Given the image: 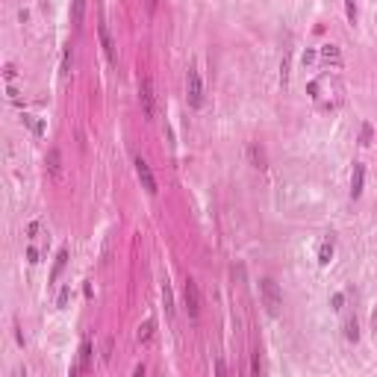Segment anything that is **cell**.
<instances>
[{
  "instance_id": "obj_1",
  "label": "cell",
  "mask_w": 377,
  "mask_h": 377,
  "mask_svg": "<svg viewBox=\"0 0 377 377\" xmlns=\"http://www.w3.org/2000/svg\"><path fill=\"white\" fill-rule=\"evenodd\" d=\"M259 295H263V304H266L268 315H277L280 307H283V292H280V286L274 283L271 277H266L259 283Z\"/></svg>"
},
{
  "instance_id": "obj_2",
  "label": "cell",
  "mask_w": 377,
  "mask_h": 377,
  "mask_svg": "<svg viewBox=\"0 0 377 377\" xmlns=\"http://www.w3.org/2000/svg\"><path fill=\"white\" fill-rule=\"evenodd\" d=\"M139 100H141V106H144V115H148V118H156V95H154V80H151V77H141Z\"/></svg>"
},
{
  "instance_id": "obj_3",
  "label": "cell",
  "mask_w": 377,
  "mask_h": 377,
  "mask_svg": "<svg viewBox=\"0 0 377 377\" xmlns=\"http://www.w3.org/2000/svg\"><path fill=\"white\" fill-rule=\"evenodd\" d=\"M186 95H189V106H200L204 103V85H200V74L195 68H189V77H186Z\"/></svg>"
},
{
  "instance_id": "obj_4",
  "label": "cell",
  "mask_w": 377,
  "mask_h": 377,
  "mask_svg": "<svg viewBox=\"0 0 377 377\" xmlns=\"http://www.w3.org/2000/svg\"><path fill=\"white\" fill-rule=\"evenodd\" d=\"M183 298H186L189 315H192V318H197V315H200V292H197V283L192 277L186 280V286H183Z\"/></svg>"
},
{
  "instance_id": "obj_5",
  "label": "cell",
  "mask_w": 377,
  "mask_h": 377,
  "mask_svg": "<svg viewBox=\"0 0 377 377\" xmlns=\"http://www.w3.org/2000/svg\"><path fill=\"white\" fill-rule=\"evenodd\" d=\"M133 165H136V174H139L141 186L148 189V195H156L159 189H156V177H154V171H151V165H148L141 156H136V162H133Z\"/></svg>"
},
{
  "instance_id": "obj_6",
  "label": "cell",
  "mask_w": 377,
  "mask_h": 377,
  "mask_svg": "<svg viewBox=\"0 0 377 377\" xmlns=\"http://www.w3.org/2000/svg\"><path fill=\"white\" fill-rule=\"evenodd\" d=\"M100 44H103V50H106V59H109V65H118V50H115V42H112V33H109V24L100 18Z\"/></svg>"
},
{
  "instance_id": "obj_7",
  "label": "cell",
  "mask_w": 377,
  "mask_h": 377,
  "mask_svg": "<svg viewBox=\"0 0 377 377\" xmlns=\"http://www.w3.org/2000/svg\"><path fill=\"white\" fill-rule=\"evenodd\" d=\"M89 365H92V339H83L80 342V357H77V365L71 368V374H83V371H89Z\"/></svg>"
},
{
  "instance_id": "obj_8",
  "label": "cell",
  "mask_w": 377,
  "mask_h": 377,
  "mask_svg": "<svg viewBox=\"0 0 377 377\" xmlns=\"http://www.w3.org/2000/svg\"><path fill=\"white\" fill-rule=\"evenodd\" d=\"M363 183H365V168H363V162H354V174H351V197L363 195Z\"/></svg>"
},
{
  "instance_id": "obj_9",
  "label": "cell",
  "mask_w": 377,
  "mask_h": 377,
  "mask_svg": "<svg viewBox=\"0 0 377 377\" xmlns=\"http://www.w3.org/2000/svg\"><path fill=\"white\" fill-rule=\"evenodd\" d=\"M333 236H327L322 242V248H318V263H322V266H327V263H330V259H333Z\"/></svg>"
},
{
  "instance_id": "obj_10",
  "label": "cell",
  "mask_w": 377,
  "mask_h": 377,
  "mask_svg": "<svg viewBox=\"0 0 377 377\" xmlns=\"http://www.w3.org/2000/svg\"><path fill=\"white\" fill-rule=\"evenodd\" d=\"M83 18H85V0H74V6H71V24L74 27H83Z\"/></svg>"
},
{
  "instance_id": "obj_11",
  "label": "cell",
  "mask_w": 377,
  "mask_h": 377,
  "mask_svg": "<svg viewBox=\"0 0 377 377\" xmlns=\"http://www.w3.org/2000/svg\"><path fill=\"white\" fill-rule=\"evenodd\" d=\"M47 168H50V174H53V177H59V174H62V154H59L56 148H50V154H47Z\"/></svg>"
},
{
  "instance_id": "obj_12",
  "label": "cell",
  "mask_w": 377,
  "mask_h": 377,
  "mask_svg": "<svg viewBox=\"0 0 377 377\" xmlns=\"http://www.w3.org/2000/svg\"><path fill=\"white\" fill-rule=\"evenodd\" d=\"M65 266H68V251L62 248V251H59V256H56V263H53V271H50V280H59V274L65 271Z\"/></svg>"
},
{
  "instance_id": "obj_13",
  "label": "cell",
  "mask_w": 377,
  "mask_h": 377,
  "mask_svg": "<svg viewBox=\"0 0 377 377\" xmlns=\"http://www.w3.org/2000/svg\"><path fill=\"white\" fill-rule=\"evenodd\" d=\"M322 59H324V62H342V53H339L336 44H324V47H322Z\"/></svg>"
},
{
  "instance_id": "obj_14",
  "label": "cell",
  "mask_w": 377,
  "mask_h": 377,
  "mask_svg": "<svg viewBox=\"0 0 377 377\" xmlns=\"http://www.w3.org/2000/svg\"><path fill=\"white\" fill-rule=\"evenodd\" d=\"M151 336H154V322H144V324L139 327L136 339H139V342H151Z\"/></svg>"
},
{
  "instance_id": "obj_15",
  "label": "cell",
  "mask_w": 377,
  "mask_h": 377,
  "mask_svg": "<svg viewBox=\"0 0 377 377\" xmlns=\"http://www.w3.org/2000/svg\"><path fill=\"white\" fill-rule=\"evenodd\" d=\"M71 62H74V56H71V44H68V47L62 50V71H59L62 77H68L71 74Z\"/></svg>"
},
{
  "instance_id": "obj_16",
  "label": "cell",
  "mask_w": 377,
  "mask_h": 377,
  "mask_svg": "<svg viewBox=\"0 0 377 377\" xmlns=\"http://www.w3.org/2000/svg\"><path fill=\"white\" fill-rule=\"evenodd\" d=\"M162 301H165V312L168 315H174V295H171V286H162Z\"/></svg>"
},
{
  "instance_id": "obj_17",
  "label": "cell",
  "mask_w": 377,
  "mask_h": 377,
  "mask_svg": "<svg viewBox=\"0 0 377 377\" xmlns=\"http://www.w3.org/2000/svg\"><path fill=\"white\" fill-rule=\"evenodd\" d=\"M345 339H351V342H357V339H360V324L354 322V318L345 324Z\"/></svg>"
},
{
  "instance_id": "obj_18",
  "label": "cell",
  "mask_w": 377,
  "mask_h": 377,
  "mask_svg": "<svg viewBox=\"0 0 377 377\" xmlns=\"http://www.w3.org/2000/svg\"><path fill=\"white\" fill-rule=\"evenodd\" d=\"M251 159L256 168H266V156H263V151L256 148V144H251Z\"/></svg>"
},
{
  "instance_id": "obj_19",
  "label": "cell",
  "mask_w": 377,
  "mask_h": 377,
  "mask_svg": "<svg viewBox=\"0 0 377 377\" xmlns=\"http://www.w3.org/2000/svg\"><path fill=\"white\" fill-rule=\"evenodd\" d=\"M68 298H71V286H62V292H59V298H56V307L65 309L68 307Z\"/></svg>"
},
{
  "instance_id": "obj_20",
  "label": "cell",
  "mask_w": 377,
  "mask_h": 377,
  "mask_svg": "<svg viewBox=\"0 0 377 377\" xmlns=\"http://www.w3.org/2000/svg\"><path fill=\"white\" fill-rule=\"evenodd\" d=\"M345 12H348V21L357 18V3H354V0H345Z\"/></svg>"
},
{
  "instance_id": "obj_21",
  "label": "cell",
  "mask_w": 377,
  "mask_h": 377,
  "mask_svg": "<svg viewBox=\"0 0 377 377\" xmlns=\"http://www.w3.org/2000/svg\"><path fill=\"white\" fill-rule=\"evenodd\" d=\"M363 144H371V124H363Z\"/></svg>"
},
{
  "instance_id": "obj_22",
  "label": "cell",
  "mask_w": 377,
  "mask_h": 377,
  "mask_svg": "<svg viewBox=\"0 0 377 377\" xmlns=\"http://www.w3.org/2000/svg\"><path fill=\"white\" fill-rule=\"evenodd\" d=\"M251 371H253V374H259V371H263V363H259V354H253V363H251Z\"/></svg>"
},
{
  "instance_id": "obj_23",
  "label": "cell",
  "mask_w": 377,
  "mask_h": 377,
  "mask_svg": "<svg viewBox=\"0 0 377 377\" xmlns=\"http://www.w3.org/2000/svg\"><path fill=\"white\" fill-rule=\"evenodd\" d=\"M27 259H30V263H39V251H36V248H30V251H27Z\"/></svg>"
},
{
  "instance_id": "obj_24",
  "label": "cell",
  "mask_w": 377,
  "mask_h": 377,
  "mask_svg": "<svg viewBox=\"0 0 377 377\" xmlns=\"http://www.w3.org/2000/svg\"><path fill=\"white\" fill-rule=\"evenodd\" d=\"M312 59H315V53H312V50H307V53H304V65H309Z\"/></svg>"
},
{
  "instance_id": "obj_25",
  "label": "cell",
  "mask_w": 377,
  "mask_h": 377,
  "mask_svg": "<svg viewBox=\"0 0 377 377\" xmlns=\"http://www.w3.org/2000/svg\"><path fill=\"white\" fill-rule=\"evenodd\" d=\"M156 3L159 0H148V12H156Z\"/></svg>"
},
{
  "instance_id": "obj_26",
  "label": "cell",
  "mask_w": 377,
  "mask_h": 377,
  "mask_svg": "<svg viewBox=\"0 0 377 377\" xmlns=\"http://www.w3.org/2000/svg\"><path fill=\"white\" fill-rule=\"evenodd\" d=\"M371 327L377 330V309H374V315H371Z\"/></svg>"
}]
</instances>
